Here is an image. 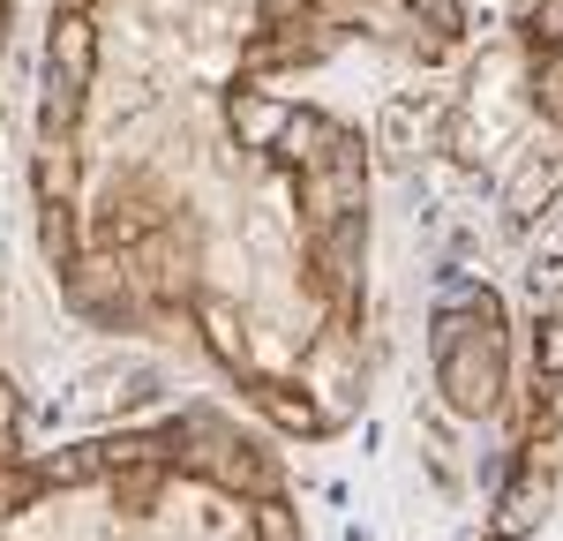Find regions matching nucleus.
I'll list each match as a JSON object with an SVG mask.
<instances>
[{
	"instance_id": "1",
	"label": "nucleus",
	"mask_w": 563,
	"mask_h": 541,
	"mask_svg": "<svg viewBox=\"0 0 563 541\" xmlns=\"http://www.w3.org/2000/svg\"><path fill=\"white\" fill-rule=\"evenodd\" d=\"M443 384H451V399H459V406H488V399H496V346H488V354H459V346H443Z\"/></svg>"
},
{
	"instance_id": "2",
	"label": "nucleus",
	"mask_w": 563,
	"mask_h": 541,
	"mask_svg": "<svg viewBox=\"0 0 563 541\" xmlns=\"http://www.w3.org/2000/svg\"><path fill=\"white\" fill-rule=\"evenodd\" d=\"M233 129L249 135V143H271V135L286 129V113H278V106H263V98H241V106H233Z\"/></svg>"
},
{
	"instance_id": "3",
	"label": "nucleus",
	"mask_w": 563,
	"mask_h": 541,
	"mask_svg": "<svg viewBox=\"0 0 563 541\" xmlns=\"http://www.w3.org/2000/svg\"><path fill=\"white\" fill-rule=\"evenodd\" d=\"M541 188H549V158H533V166L519 174V188H511V203H533Z\"/></svg>"
},
{
	"instance_id": "4",
	"label": "nucleus",
	"mask_w": 563,
	"mask_h": 541,
	"mask_svg": "<svg viewBox=\"0 0 563 541\" xmlns=\"http://www.w3.org/2000/svg\"><path fill=\"white\" fill-rule=\"evenodd\" d=\"M203 323H211L218 354H225V361H241V339H233V316H225V309H211V316H203Z\"/></svg>"
}]
</instances>
